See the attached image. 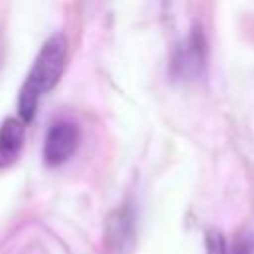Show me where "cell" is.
I'll list each match as a JSON object with an SVG mask.
<instances>
[{
  "label": "cell",
  "mask_w": 254,
  "mask_h": 254,
  "mask_svg": "<svg viewBox=\"0 0 254 254\" xmlns=\"http://www.w3.org/2000/svg\"><path fill=\"white\" fill-rule=\"evenodd\" d=\"M206 65V42L200 28L190 30V34L177 46L171 62V71L179 79H196Z\"/></svg>",
  "instance_id": "cell-2"
},
{
  "label": "cell",
  "mask_w": 254,
  "mask_h": 254,
  "mask_svg": "<svg viewBox=\"0 0 254 254\" xmlns=\"http://www.w3.org/2000/svg\"><path fill=\"white\" fill-rule=\"evenodd\" d=\"M65 54H67V42L62 34H54L42 44V48L30 67V73L20 89V95H18L20 119H24V121L34 119L42 93L50 91L58 83V79L64 71Z\"/></svg>",
  "instance_id": "cell-1"
},
{
  "label": "cell",
  "mask_w": 254,
  "mask_h": 254,
  "mask_svg": "<svg viewBox=\"0 0 254 254\" xmlns=\"http://www.w3.org/2000/svg\"><path fill=\"white\" fill-rule=\"evenodd\" d=\"M206 254H228L224 236L216 230L206 232Z\"/></svg>",
  "instance_id": "cell-5"
},
{
  "label": "cell",
  "mask_w": 254,
  "mask_h": 254,
  "mask_svg": "<svg viewBox=\"0 0 254 254\" xmlns=\"http://www.w3.org/2000/svg\"><path fill=\"white\" fill-rule=\"evenodd\" d=\"M79 143V133L77 127L69 121H58L54 123L44 141V161L50 167H58L65 163L77 149Z\"/></svg>",
  "instance_id": "cell-3"
},
{
  "label": "cell",
  "mask_w": 254,
  "mask_h": 254,
  "mask_svg": "<svg viewBox=\"0 0 254 254\" xmlns=\"http://www.w3.org/2000/svg\"><path fill=\"white\" fill-rule=\"evenodd\" d=\"M24 125L16 117H8L0 125V169L10 167L22 153Z\"/></svg>",
  "instance_id": "cell-4"
},
{
  "label": "cell",
  "mask_w": 254,
  "mask_h": 254,
  "mask_svg": "<svg viewBox=\"0 0 254 254\" xmlns=\"http://www.w3.org/2000/svg\"><path fill=\"white\" fill-rule=\"evenodd\" d=\"M161 2H163V4H165V6H167V4H169V0H161Z\"/></svg>",
  "instance_id": "cell-7"
},
{
  "label": "cell",
  "mask_w": 254,
  "mask_h": 254,
  "mask_svg": "<svg viewBox=\"0 0 254 254\" xmlns=\"http://www.w3.org/2000/svg\"><path fill=\"white\" fill-rule=\"evenodd\" d=\"M228 254H252V242L248 238H238Z\"/></svg>",
  "instance_id": "cell-6"
}]
</instances>
